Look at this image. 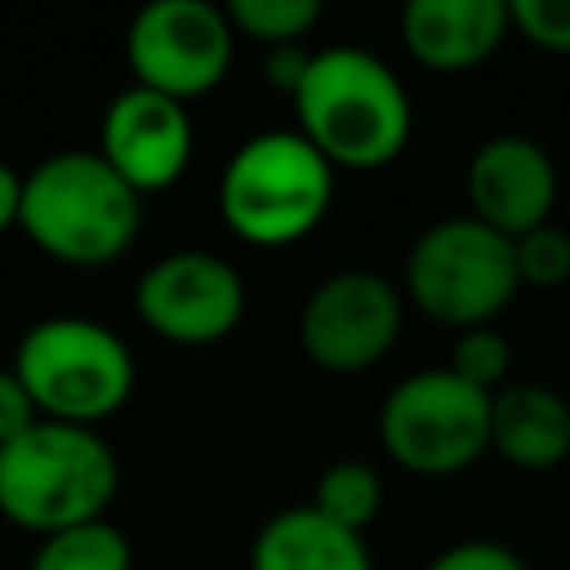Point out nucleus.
Returning a JSON list of instances; mask_svg holds the SVG:
<instances>
[{
  "label": "nucleus",
  "mask_w": 570,
  "mask_h": 570,
  "mask_svg": "<svg viewBox=\"0 0 570 570\" xmlns=\"http://www.w3.org/2000/svg\"><path fill=\"white\" fill-rule=\"evenodd\" d=\"M307 62H312V53L307 49H298V45H281V49H267V85L272 89H285V94H294L298 89V80H303V71H307Z\"/></svg>",
  "instance_id": "obj_24"
},
{
  "label": "nucleus",
  "mask_w": 570,
  "mask_h": 570,
  "mask_svg": "<svg viewBox=\"0 0 570 570\" xmlns=\"http://www.w3.org/2000/svg\"><path fill=\"white\" fill-rule=\"evenodd\" d=\"M321 0H232L227 18L236 36H249L267 49L298 45L316 22H321Z\"/></svg>",
  "instance_id": "obj_18"
},
{
  "label": "nucleus",
  "mask_w": 570,
  "mask_h": 570,
  "mask_svg": "<svg viewBox=\"0 0 570 570\" xmlns=\"http://www.w3.org/2000/svg\"><path fill=\"white\" fill-rule=\"evenodd\" d=\"M334 205V165L298 129L249 134L218 174V214L245 245L276 249L312 236Z\"/></svg>",
  "instance_id": "obj_4"
},
{
  "label": "nucleus",
  "mask_w": 570,
  "mask_h": 570,
  "mask_svg": "<svg viewBox=\"0 0 570 570\" xmlns=\"http://www.w3.org/2000/svg\"><path fill=\"white\" fill-rule=\"evenodd\" d=\"M120 490V459L98 428L40 419L0 450V517L31 534L102 521Z\"/></svg>",
  "instance_id": "obj_3"
},
{
  "label": "nucleus",
  "mask_w": 570,
  "mask_h": 570,
  "mask_svg": "<svg viewBox=\"0 0 570 570\" xmlns=\"http://www.w3.org/2000/svg\"><path fill=\"white\" fill-rule=\"evenodd\" d=\"M191 147H196V129H191L187 102L129 85L102 107L94 151L138 196H151V191H169L187 174Z\"/></svg>",
  "instance_id": "obj_11"
},
{
  "label": "nucleus",
  "mask_w": 570,
  "mask_h": 570,
  "mask_svg": "<svg viewBox=\"0 0 570 570\" xmlns=\"http://www.w3.org/2000/svg\"><path fill=\"white\" fill-rule=\"evenodd\" d=\"M321 517H330L334 525L343 530H365L379 512H383V476L374 463L365 459H334L316 485H312V499H307Z\"/></svg>",
  "instance_id": "obj_17"
},
{
  "label": "nucleus",
  "mask_w": 570,
  "mask_h": 570,
  "mask_svg": "<svg viewBox=\"0 0 570 570\" xmlns=\"http://www.w3.org/2000/svg\"><path fill=\"white\" fill-rule=\"evenodd\" d=\"M463 383L481 387V392H499L508 387L512 379V343L499 325H472V330H459L454 343H450V361H445Z\"/></svg>",
  "instance_id": "obj_19"
},
{
  "label": "nucleus",
  "mask_w": 570,
  "mask_h": 570,
  "mask_svg": "<svg viewBox=\"0 0 570 570\" xmlns=\"http://www.w3.org/2000/svg\"><path fill=\"white\" fill-rule=\"evenodd\" d=\"M423 570H530L525 557L499 539H459L441 548Z\"/></svg>",
  "instance_id": "obj_22"
},
{
  "label": "nucleus",
  "mask_w": 570,
  "mask_h": 570,
  "mask_svg": "<svg viewBox=\"0 0 570 570\" xmlns=\"http://www.w3.org/2000/svg\"><path fill=\"white\" fill-rule=\"evenodd\" d=\"M236 58V27L209 0H151L129 18L125 62L134 85L174 102L218 89Z\"/></svg>",
  "instance_id": "obj_8"
},
{
  "label": "nucleus",
  "mask_w": 570,
  "mask_h": 570,
  "mask_svg": "<svg viewBox=\"0 0 570 570\" xmlns=\"http://www.w3.org/2000/svg\"><path fill=\"white\" fill-rule=\"evenodd\" d=\"M405 330V294L374 267H343L321 276L298 307V347L316 370H374Z\"/></svg>",
  "instance_id": "obj_9"
},
{
  "label": "nucleus",
  "mask_w": 570,
  "mask_h": 570,
  "mask_svg": "<svg viewBox=\"0 0 570 570\" xmlns=\"http://www.w3.org/2000/svg\"><path fill=\"white\" fill-rule=\"evenodd\" d=\"M512 31L503 0H410L401 9V40L428 71H472Z\"/></svg>",
  "instance_id": "obj_13"
},
{
  "label": "nucleus",
  "mask_w": 570,
  "mask_h": 570,
  "mask_svg": "<svg viewBox=\"0 0 570 570\" xmlns=\"http://www.w3.org/2000/svg\"><path fill=\"white\" fill-rule=\"evenodd\" d=\"M517 258L512 240L472 214H450L428 223L410 249L401 272V294L445 330L494 325V316L517 298Z\"/></svg>",
  "instance_id": "obj_6"
},
{
  "label": "nucleus",
  "mask_w": 570,
  "mask_h": 570,
  "mask_svg": "<svg viewBox=\"0 0 570 570\" xmlns=\"http://www.w3.org/2000/svg\"><path fill=\"white\" fill-rule=\"evenodd\" d=\"M379 445L410 476L468 472L490 450V392L450 365L414 370L379 405Z\"/></svg>",
  "instance_id": "obj_7"
},
{
  "label": "nucleus",
  "mask_w": 570,
  "mask_h": 570,
  "mask_svg": "<svg viewBox=\"0 0 570 570\" xmlns=\"http://www.w3.org/2000/svg\"><path fill=\"white\" fill-rule=\"evenodd\" d=\"M18 205H22V174L0 160V236L18 227Z\"/></svg>",
  "instance_id": "obj_25"
},
{
  "label": "nucleus",
  "mask_w": 570,
  "mask_h": 570,
  "mask_svg": "<svg viewBox=\"0 0 570 570\" xmlns=\"http://www.w3.org/2000/svg\"><path fill=\"white\" fill-rule=\"evenodd\" d=\"M18 232L53 263L107 267L142 232V196L89 147L45 156L22 174Z\"/></svg>",
  "instance_id": "obj_2"
},
{
  "label": "nucleus",
  "mask_w": 570,
  "mask_h": 570,
  "mask_svg": "<svg viewBox=\"0 0 570 570\" xmlns=\"http://www.w3.org/2000/svg\"><path fill=\"white\" fill-rule=\"evenodd\" d=\"M294 98L298 134L334 169H383L414 134V107L401 76L361 45H325L312 53Z\"/></svg>",
  "instance_id": "obj_1"
},
{
  "label": "nucleus",
  "mask_w": 570,
  "mask_h": 570,
  "mask_svg": "<svg viewBox=\"0 0 570 570\" xmlns=\"http://www.w3.org/2000/svg\"><path fill=\"white\" fill-rule=\"evenodd\" d=\"M508 18L512 31L525 36L534 49L570 53V0H512Z\"/></svg>",
  "instance_id": "obj_21"
},
{
  "label": "nucleus",
  "mask_w": 570,
  "mask_h": 570,
  "mask_svg": "<svg viewBox=\"0 0 570 570\" xmlns=\"http://www.w3.org/2000/svg\"><path fill=\"white\" fill-rule=\"evenodd\" d=\"M9 370L31 392L40 419L98 428L134 396L138 365L129 343L94 316H40L22 330Z\"/></svg>",
  "instance_id": "obj_5"
},
{
  "label": "nucleus",
  "mask_w": 570,
  "mask_h": 570,
  "mask_svg": "<svg viewBox=\"0 0 570 570\" xmlns=\"http://www.w3.org/2000/svg\"><path fill=\"white\" fill-rule=\"evenodd\" d=\"M512 258H517V281L521 289H557L570 281V232L557 223H543L525 236L512 240Z\"/></svg>",
  "instance_id": "obj_20"
},
{
  "label": "nucleus",
  "mask_w": 570,
  "mask_h": 570,
  "mask_svg": "<svg viewBox=\"0 0 570 570\" xmlns=\"http://www.w3.org/2000/svg\"><path fill=\"white\" fill-rule=\"evenodd\" d=\"M463 191H468V209L476 223L517 240V236L552 223L561 183H557V165L539 138L490 134L468 156Z\"/></svg>",
  "instance_id": "obj_12"
},
{
  "label": "nucleus",
  "mask_w": 570,
  "mask_h": 570,
  "mask_svg": "<svg viewBox=\"0 0 570 570\" xmlns=\"http://www.w3.org/2000/svg\"><path fill=\"white\" fill-rule=\"evenodd\" d=\"M490 450L517 472H552L570 459V401L548 383H508L490 396Z\"/></svg>",
  "instance_id": "obj_14"
},
{
  "label": "nucleus",
  "mask_w": 570,
  "mask_h": 570,
  "mask_svg": "<svg viewBox=\"0 0 570 570\" xmlns=\"http://www.w3.org/2000/svg\"><path fill=\"white\" fill-rule=\"evenodd\" d=\"M249 570H374V557L365 534L334 525L312 503H294L258 525Z\"/></svg>",
  "instance_id": "obj_15"
},
{
  "label": "nucleus",
  "mask_w": 570,
  "mask_h": 570,
  "mask_svg": "<svg viewBox=\"0 0 570 570\" xmlns=\"http://www.w3.org/2000/svg\"><path fill=\"white\" fill-rule=\"evenodd\" d=\"M27 570H134V548H129V534L102 517V521L45 534Z\"/></svg>",
  "instance_id": "obj_16"
},
{
  "label": "nucleus",
  "mask_w": 570,
  "mask_h": 570,
  "mask_svg": "<svg viewBox=\"0 0 570 570\" xmlns=\"http://www.w3.org/2000/svg\"><path fill=\"white\" fill-rule=\"evenodd\" d=\"M36 423H40V410H36L31 392H27L22 379L4 365V370H0V450H4L9 441H18L27 428H36Z\"/></svg>",
  "instance_id": "obj_23"
},
{
  "label": "nucleus",
  "mask_w": 570,
  "mask_h": 570,
  "mask_svg": "<svg viewBox=\"0 0 570 570\" xmlns=\"http://www.w3.org/2000/svg\"><path fill=\"white\" fill-rule=\"evenodd\" d=\"M138 321L178 347H209L245 321V281L214 249H169L134 285Z\"/></svg>",
  "instance_id": "obj_10"
}]
</instances>
